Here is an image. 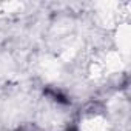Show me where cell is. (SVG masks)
<instances>
[{
    "mask_svg": "<svg viewBox=\"0 0 131 131\" xmlns=\"http://www.w3.org/2000/svg\"><path fill=\"white\" fill-rule=\"evenodd\" d=\"M70 131H77V129H70Z\"/></svg>",
    "mask_w": 131,
    "mask_h": 131,
    "instance_id": "cell-1",
    "label": "cell"
}]
</instances>
